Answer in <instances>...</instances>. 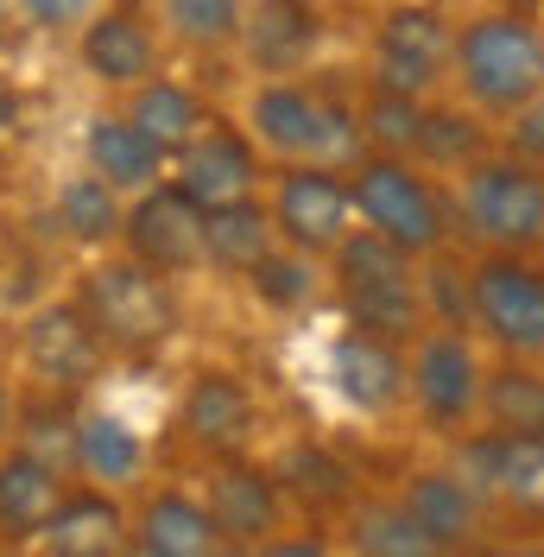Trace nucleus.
I'll list each match as a JSON object with an SVG mask.
<instances>
[{
  "instance_id": "nucleus-17",
  "label": "nucleus",
  "mask_w": 544,
  "mask_h": 557,
  "mask_svg": "<svg viewBox=\"0 0 544 557\" xmlns=\"http://www.w3.org/2000/svg\"><path fill=\"white\" fill-rule=\"evenodd\" d=\"M76 64L89 70V83L127 96L146 76H159V33H152V20L134 0H102L76 26Z\"/></svg>"
},
{
  "instance_id": "nucleus-7",
  "label": "nucleus",
  "mask_w": 544,
  "mask_h": 557,
  "mask_svg": "<svg viewBox=\"0 0 544 557\" xmlns=\"http://www.w3.org/2000/svg\"><path fill=\"white\" fill-rule=\"evenodd\" d=\"M462 311L500 361H544V267L532 253H475L462 273Z\"/></svg>"
},
{
  "instance_id": "nucleus-41",
  "label": "nucleus",
  "mask_w": 544,
  "mask_h": 557,
  "mask_svg": "<svg viewBox=\"0 0 544 557\" xmlns=\"http://www.w3.org/2000/svg\"><path fill=\"white\" fill-rule=\"evenodd\" d=\"M500 557H544V545H519V552H500Z\"/></svg>"
},
{
  "instance_id": "nucleus-13",
  "label": "nucleus",
  "mask_w": 544,
  "mask_h": 557,
  "mask_svg": "<svg viewBox=\"0 0 544 557\" xmlns=\"http://www.w3.org/2000/svg\"><path fill=\"white\" fill-rule=\"evenodd\" d=\"M121 253H134L139 267L152 273H197L203 267V209L190 203L171 177L146 184L139 197H127V215H121Z\"/></svg>"
},
{
  "instance_id": "nucleus-38",
  "label": "nucleus",
  "mask_w": 544,
  "mask_h": 557,
  "mask_svg": "<svg viewBox=\"0 0 544 557\" xmlns=\"http://www.w3.org/2000/svg\"><path fill=\"white\" fill-rule=\"evenodd\" d=\"M96 7H102V0H13V13H20L26 26H38V33H76Z\"/></svg>"
},
{
  "instance_id": "nucleus-42",
  "label": "nucleus",
  "mask_w": 544,
  "mask_h": 557,
  "mask_svg": "<svg viewBox=\"0 0 544 557\" xmlns=\"http://www.w3.org/2000/svg\"><path fill=\"white\" fill-rule=\"evenodd\" d=\"M7 7H13V0H0V20H7Z\"/></svg>"
},
{
  "instance_id": "nucleus-35",
  "label": "nucleus",
  "mask_w": 544,
  "mask_h": 557,
  "mask_svg": "<svg viewBox=\"0 0 544 557\" xmlns=\"http://www.w3.org/2000/svg\"><path fill=\"white\" fill-rule=\"evenodd\" d=\"M76 418H83V412H70L58 393H45V399H33V406H20V412H13V424H20V444H13V450L38 456V462H51V469L64 475L70 450H76Z\"/></svg>"
},
{
  "instance_id": "nucleus-12",
  "label": "nucleus",
  "mask_w": 544,
  "mask_h": 557,
  "mask_svg": "<svg viewBox=\"0 0 544 557\" xmlns=\"http://www.w3.org/2000/svg\"><path fill=\"white\" fill-rule=\"evenodd\" d=\"M165 177L197 209H222V203H240V197H260V184H267V152L247 139V127H240V121H228V114H209L203 134H197L184 152H177V159H171Z\"/></svg>"
},
{
  "instance_id": "nucleus-19",
  "label": "nucleus",
  "mask_w": 544,
  "mask_h": 557,
  "mask_svg": "<svg viewBox=\"0 0 544 557\" xmlns=\"http://www.w3.org/2000/svg\"><path fill=\"white\" fill-rule=\"evenodd\" d=\"M127 507L108 487H64L51 520L38 525V557H127Z\"/></svg>"
},
{
  "instance_id": "nucleus-8",
  "label": "nucleus",
  "mask_w": 544,
  "mask_h": 557,
  "mask_svg": "<svg viewBox=\"0 0 544 557\" xmlns=\"http://www.w3.org/2000/svg\"><path fill=\"white\" fill-rule=\"evenodd\" d=\"M481 381L487 368H481L469 330L456 323H424L418 343L406 348V399L443 437H462L481 424Z\"/></svg>"
},
{
  "instance_id": "nucleus-28",
  "label": "nucleus",
  "mask_w": 544,
  "mask_h": 557,
  "mask_svg": "<svg viewBox=\"0 0 544 557\" xmlns=\"http://www.w3.org/2000/svg\"><path fill=\"white\" fill-rule=\"evenodd\" d=\"M487 146V127L481 114H469L462 102H424V121H418V139H411V165H424L431 177H456L462 165H475Z\"/></svg>"
},
{
  "instance_id": "nucleus-14",
  "label": "nucleus",
  "mask_w": 544,
  "mask_h": 557,
  "mask_svg": "<svg viewBox=\"0 0 544 557\" xmlns=\"http://www.w3.org/2000/svg\"><path fill=\"white\" fill-rule=\"evenodd\" d=\"M177 431L190 450H203L209 462H240L260 437V406H254V386L228 374V368H203L190 374L184 399H177Z\"/></svg>"
},
{
  "instance_id": "nucleus-22",
  "label": "nucleus",
  "mask_w": 544,
  "mask_h": 557,
  "mask_svg": "<svg viewBox=\"0 0 544 557\" xmlns=\"http://www.w3.org/2000/svg\"><path fill=\"white\" fill-rule=\"evenodd\" d=\"M399 507H406L411 520H418V532L431 539V545H443V552H469L481 539V520H487V507H481V494L456 469H418V475H406V487H399Z\"/></svg>"
},
{
  "instance_id": "nucleus-5",
  "label": "nucleus",
  "mask_w": 544,
  "mask_h": 557,
  "mask_svg": "<svg viewBox=\"0 0 544 557\" xmlns=\"http://www.w3.org/2000/svg\"><path fill=\"white\" fill-rule=\"evenodd\" d=\"M449 222L481 253H539L544 247V172L512 152H481L449 177Z\"/></svg>"
},
{
  "instance_id": "nucleus-34",
  "label": "nucleus",
  "mask_w": 544,
  "mask_h": 557,
  "mask_svg": "<svg viewBox=\"0 0 544 557\" xmlns=\"http://www.w3.org/2000/svg\"><path fill=\"white\" fill-rule=\"evenodd\" d=\"M418 121H424V102H418V96H399V89H374V83H361V102H355L361 152H406V159H411Z\"/></svg>"
},
{
  "instance_id": "nucleus-11",
  "label": "nucleus",
  "mask_w": 544,
  "mask_h": 557,
  "mask_svg": "<svg viewBox=\"0 0 544 557\" xmlns=\"http://www.w3.org/2000/svg\"><path fill=\"white\" fill-rule=\"evenodd\" d=\"M449 469L481 494V507H507L519 520H544V437H512L475 424L456 437Z\"/></svg>"
},
{
  "instance_id": "nucleus-3",
  "label": "nucleus",
  "mask_w": 544,
  "mask_h": 557,
  "mask_svg": "<svg viewBox=\"0 0 544 557\" xmlns=\"http://www.w3.org/2000/svg\"><path fill=\"white\" fill-rule=\"evenodd\" d=\"M348 203H355V228H368L380 242H393L399 253H411L418 267L437 260L456 222H449V190L443 177H431L424 165H411L406 152H361L348 165Z\"/></svg>"
},
{
  "instance_id": "nucleus-9",
  "label": "nucleus",
  "mask_w": 544,
  "mask_h": 557,
  "mask_svg": "<svg viewBox=\"0 0 544 557\" xmlns=\"http://www.w3.org/2000/svg\"><path fill=\"white\" fill-rule=\"evenodd\" d=\"M267 215L279 247L305 253V260H330L348 228H355V203H348V177L336 165H272L267 172Z\"/></svg>"
},
{
  "instance_id": "nucleus-6",
  "label": "nucleus",
  "mask_w": 544,
  "mask_h": 557,
  "mask_svg": "<svg viewBox=\"0 0 544 557\" xmlns=\"http://www.w3.org/2000/svg\"><path fill=\"white\" fill-rule=\"evenodd\" d=\"M76 305L89 317V330L102 336L108 355H152L177 336V292L165 273L139 267L134 253H108L96 260L83 285H76Z\"/></svg>"
},
{
  "instance_id": "nucleus-21",
  "label": "nucleus",
  "mask_w": 544,
  "mask_h": 557,
  "mask_svg": "<svg viewBox=\"0 0 544 557\" xmlns=\"http://www.w3.org/2000/svg\"><path fill=\"white\" fill-rule=\"evenodd\" d=\"M222 532L209 520V507L184 487H159L139 500V513L127 520V557H215Z\"/></svg>"
},
{
  "instance_id": "nucleus-27",
  "label": "nucleus",
  "mask_w": 544,
  "mask_h": 557,
  "mask_svg": "<svg viewBox=\"0 0 544 557\" xmlns=\"http://www.w3.org/2000/svg\"><path fill=\"white\" fill-rule=\"evenodd\" d=\"M58 500H64V475L51 462L26 450H0V539H13V545L38 539V525L51 520Z\"/></svg>"
},
{
  "instance_id": "nucleus-33",
  "label": "nucleus",
  "mask_w": 544,
  "mask_h": 557,
  "mask_svg": "<svg viewBox=\"0 0 544 557\" xmlns=\"http://www.w3.org/2000/svg\"><path fill=\"white\" fill-rule=\"evenodd\" d=\"M159 20H165V33L177 38L184 51L222 58V51H235L247 0H159Z\"/></svg>"
},
{
  "instance_id": "nucleus-1",
  "label": "nucleus",
  "mask_w": 544,
  "mask_h": 557,
  "mask_svg": "<svg viewBox=\"0 0 544 557\" xmlns=\"http://www.w3.org/2000/svg\"><path fill=\"white\" fill-rule=\"evenodd\" d=\"M449 89L481 121H512L544 96V26L519 7L469 13L449 38Z\"/></svg>"
},
{
  "instance_id": "nucleus-18",
  "label": "nucleus",
  "mask_w": 544,
  "mask_h": 557,
  "mask_svg": "<svg viewBox=\"0 0 544 557\" xmlns=\"http://www.w3.org/2000/svg\"><path fill=\"white\" fill-rule=\"evenodd\" d=\"M323 374L336 386V399L361 418H386L406 406V348L368 336V330H342L330 355H323Z\"/></svg>"
},
{
  "instance_id": "nucleus-32",
  "label": "nucleus",
  "mask_w": 544,
  "mask_h": 557,
  "mask_svg": "<svg viewBox=\"0 0 544 557\" xmlns=\"http://www.w3.org/2000/svg\"><path fill=\"white\" fill-rule=\"evenodd\" d=\"M481 424L512 431V437H544V368L532 361H500L481 381Z\"/></svg>"
},
{
  "instance_id": "nucleus-40",
  "label": "nucleus",
  "mask_w": 544,
  "mask_h": 557,
  "mask_svg": "<svg viewBox=\"0 0 544 557\" xmlns=\"http://www.w3.org/2000/svg\"><path fill=\"white\" fill-rule=\"evenodd\" d=\"M13 412H20V399H13V393H7V381H0V444H7V437H13Z\"/></svg>"
},
{
  "instance_id": "nucleus-16",
  "label": "nucleus",
  "mask_w": 544,
  "mask_h": 557,
  "mask_svg": "<svg viewBox=\"0 0 544 557\" xmlns=\"http://www.w3.org/2000/svg\"><path fill=\"white\" fill-rule=\"evenodd\" d=\"M20 355H26V368H33L38 381H45V393H83L108 368V348L89 330V317H83L76 298L38 305L26 317V330H20Z\"/></svg>"
},
{
  "instance_id": "nucleus-20",
  "label": "nucleus",
  "mask_w": 544,
  "mask_h": 557,
  "mask_svg": "<svg viewBox=\"0 0 544 557\" xmlns=\"http://www.w3.org/2000/svg\"><path fill=\"white\" fill-rule=\"evenodd\" d=\"M209 520L222 532V545H247V552H260L267 539H279V520H285V500H279V487L260 462H222L215 475H209V494H203Z\"/></svg>"
},
{
  "instance_id": "nucleus-39",
  "label": "nucleus",
  "mask_w": 544,
  "mask_h": 557,
  "mask_svg": "<svg viewBox=\"0 0 544 557\" xmlns=\"http://www.w3.org/2000/svg\"><path fill=\"white\" fill-rule=\"evenodd\" d=\"M260 557H336V552L323 539H305V532H279V539L260 545Z\"/></svg>"
},
{
  "instance_id": "nucleus-31",
  "label": "nucleus",
  "mask_w": 544,
  "mask_h": 557,
  "mask_svg": "<svg viewBox=\"0 0 544 557\" xmlns=\"http://www.w3.org/2000/svg\"><path fill=\"white\" fill-rule=\"evenodd\" d=\"M342 532H348V552L355 557H449L443 545H431L418 532V520L399 507V494L393 500H380V494L348 500L342 507Z\"/></svg>"
},
{
  "instance_id": "nucleus-26",
  "label": "nucleus",
  "mask_w": 544,
  "mask_h": 557,
  "mask_svg": "<svg viewBox=\"0 0 544 557\" xmlns=\"http://www.w3.org/2000/svg\"><path fill=\"white\" fill-rule=\"evenodd\" d=\"M272 247H279V235H272V215L260 197L203 209V267H215V273H228V278H247Z\"/></svg>"
},
{
  "instance_id": "nucleus-23",
  "label": "nucleus",
  "mask_w": 544,
  "mask_h": 557,
  "mask_svg": "<svg viewBox=\"0 0 544 557\" xmlns=\"http://www.w3.org/2000/svg\"><path fill=\"white\" fill-rule=\"evenodd\" d=\"M83 172H96L108 190H121V197H139V190L159 184L171 165L146 146V134H139L121 108H102V114L83 121Z\"/></svg>"
},
{
  "instance_id": "nucleus-30",
  "label": "nucleus",
  "mask_w": 544,
  "mask_h": 557,
  "mask_svg": "<svg viewBox=\"0 0 544 557\" xmlns=\"http://www.w3.org/2000/svg\"><path fill=\"white\" fill-rule=\"evenodd\" d=\"M121 215H127V197L108 190L96 172H70L58 190H51V222L58 235L76 247H114L121 242Z\"/></svg>"
},
{
  "instance_id": "nucleus-4",
  "label": "nucleus",
  "mask_w": 544,
  "mask_h": 557,
  "mask_svg": "<svg viewBox=\"0 0 544 557\" xmlns=\"http://www.w3.org/2000/svg\"><path fill=\"white\" fill-rule=\"evenodd\" d=\"M330 285H336L342 311H348V330H368V336L411 348L418 330L431 323L418 260L399 253L393 242L368 235V228H348V242L330 253Z\"/></svg>"
},
{
  "instance_id": "nucleus-10",
  "label": "nucleus",
  "mask_w": 544,
  "mask_h": 557,
  "mask_svg": "<svg viewBox=\"0 0 544 557\" xmlns=\"http://www.w3.org/2000/svg\"><path fill=\"white\" fill-rule=\"evenodd\" d=\"M449 38H456V26L443 20L437 7H424V0H393V7L380 13L374 38H368V83L431 102L443 83H449Z\"/></svg>"
},
{
  "instance_id": "nucleus-25",
  "label": "nucleus",
  "mask_w": 544,
  "mask_h": 557,
  "mask_svg": "<svg viewBox=\"0 0 544 557\" xmlns=\"http://www.w3.org/2000/svg\"><path fill=\"white\" fill-rule=\"evenodd\" d=\"M70 469L89 487H127L146 475V437L121 412H83L76 418V450H70Z\"/></svg>"
},
{
  "instance_id": "nucleus-29",
  "label": "nucleus",
  "mask_w": 544,
  "mask_h": 557,
  "mask_svg": "<svg viewBox=\"0 0 544 557\" xmlns=\"http://www.w3.org/2000/svg\"><path fill=\"white\" fill-rule=\"evenodd\" d=\"M267 475H272V487H279V500H298L310 513H342V507L355 500V475H348L323 444H310V437L305 444H285Z\"/></svg>"
},
{
  "instance_id": "nucleus-15",
  "label": "nucleus",
  "mask_w": 544,
  "mask_h": 557,
  "mask_svg": "<svg viewBox=\"0 0 544 557\" xmlns=\"http://www.w3.org/2000/svg\"><path fill=\"white\" fill-rule=\"evenodd\" d=\"M323 38H330L323 0H247L235 51L267 83V76H305L323 51Z\"/></svg>"
},
{
  "instance_id": "nucleus-37",
  "label": "nucleus",
  "mask_w": 544,
  "mask_h": 557,
  "mask_svg": "<svg viewBox=\"0 0 544 557\" xmlns=\"http://www.w3.org/2000/svg\"><path fill=\"white\" fill-rule=\"evenodd\" d=\"M500 152H512V159H526V165L544 172V96H532L512 121H500Z\"/></svg>"
},
{
  "instance_id": "nucleus-2",
  "label": "nucleus",
  "mask_w": 544,
  "mask_h": 557,
  "mask_svg": "<svg viewBox=\"0 0 544 557\" xmlns=\"http://www.w3.org/2000/svg\"><path fill=\"white\" fill-rule=\"evenodd\" d=\"M240 127L279 165H336V172H348L361 159L355 108L336 102L330 89L305 83V76H267V83H254L247 108H240Z\"/></svg>"
},
{
  "instance_id": "nucleus-24",
  "label": "nucleus",
  "mask_w": 544,
  "mask_h": 557,
  "mask_svg": "<svg viewBox=\"0 0 544 557\" xmlns=\"http://www.w3.org/2000/svg\"><path fill=\"white\" fill-rule=\"evenodd\" d=\"M121 114L134 121L139 134H146V146L159 152V159H177L190 139L203 134V121H209V108H203V96L190 89V83H177V76H146L139 89H127V102H121Z\"/></svg>"
},
{
  "instance_id": "nucleus-36",
  "label": "nucleus",
  "mask_w": 544,
  "mask_h": 557,
  "mask_svg": "<svg viewBox=\"0 0 544 557\" xmlns=\"http://www.w3.org/2000/svg\"><path fill=\"white\" fill-rule=\"evenodd\" d=\"M317 285H323V273H317V260H305V253H292V247H272L267 260L247 273V292L267 305V311H305L310 298H317Z\"/></svg>"
}]
</instances>
